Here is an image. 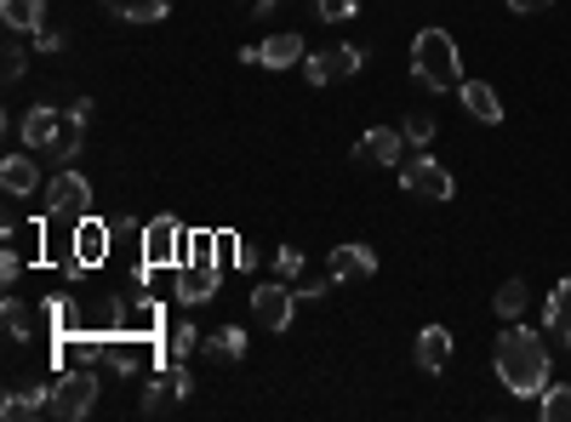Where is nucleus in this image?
<instances>
[{
	"label": "nucleus",
	"mask_w": 571,
	"mask_h": 422,
	"mask_svg": "<svg viewBox=\"0 0 571 422\" xmlns=\"http://www.w3.org/2000/svg\"><path fill=\"white\" fill-rule=\"evenodd\" d=\"M491 365H498V383L509 394H520V400H537L543 388H549V349H543V337L514 326L498 337V349H491Z\"/></svg>",
	"instance_id": "1"
},
{
	"label": "nucleus",
	"mask_w": 571,
	"mask_h": 422,
	"mask_svg": "<svg viewBox=\"0 0 571 422\" xmlns=\"http://www.w3.org/2000/svg\"><path fill=\"white\" fill-rule=\"evenodd\" d=\"M412 69H417V81H424L429 92L463 86V58H457V40L445 29H424L412 40Z\"/></svg>",
	"instance_id": "2"
},
{
	"label": "nucleus",
	"mask_w": 571,
	"mask_h": 422,
	"mask_svg": "<svg viewBox=\"0 0 571 422\" xmlns=\"http://www.w3.org/2000/svg\"><path fill=\"white\" fill-rule=\"evenodd\" d=\"M97 406V365H63L52 383V417L74 422Z\"/></svg>",
	"instance_id": "3"
},
{
	"label": "nucleus",
	"mask_w": 571,
	"mask_h": 422,
	"mask_svg": "<svg viewBox=\"0 0 571 422\" xmlns=\"http://www.w3.org/2000/svg\"><path fill=\"white\" fill-rule=\"evenodd\" d=\"M183 245H189V234H183L178 217L143 222V263H148V268H183V263H189Z\"/></svg>",
	"instance_id": "4"
},
{
	"label": "nucleus",
	"mask_w": 571,
	"mask_h": 422,
	"mask_svg": "<svg viewBox=\"0 0 571 422\" xmlns=\"http://www.w3.org/2000/svg\"><path fill=\"white\" fill-rule=\"evenodd\" d=\"M401 189L417 194V201H452V194H457V178H452L440 160H429V155H406V160H401Z\"/></svg>",
	"instance_id": "5"
},
{
	"label": "nucleus",
	"mask_w": 571,
	"mask_h": 422,
	"mask_svg": "<svg viewBox=\"0 0 571 422\" xmlns=\"http://www.w3.org/2000/svg\"><path fill=\"white\" fill-rule=\"evenodd\" d=\"M252 314L263 319V331H286L297 314V286L292 280H258L252 286Z\"/></svg>",
	"instance_id": "6"
},
{
	"label": "nucleus",
	"mask_w": 571,
	"mask_h": 422,
	"mask_svg": "<svg viewBox=\"0 0 571 422\" xmlns=\"http://www.w3.org/2000/svg\"><path fill=\"white\" fill-rule=\"evenodd\" d=\"M46 217H92V183L81 171H58L52 183H46Z\"/></svg>",
	"instance_id": "7"
},
{
	"label": "nucleus",
	"mask_w": 571,
	"mask_h": 422,
	"mask_svg": "<svg viewBox=\"0 0 571 422\" xmlns=\"http://www.w3.org/2000/svg\"><path fill=\"white\" fill-rule=\"evenodd\" d=\"M360 69H366L360 46H332V52H309L304 58L309 86H332V81H343V74H360Z\"/></svg>",
	"instance_id": "8"
},
{
	"label": "nucleus",
	"mask_w": 571,
	"mask_h": 422,
	"mask_svg": "<svg viewBox=\"0 0 571 422\" xmlns=\"http://www.w3.org/2000/svg\"><path fill=\"white\" fill-rule=\"evenodd\" d=\"M109 240H115V234H109L104 217H81V222H74V252H69V268H74V275L104 263V257H109Z\"/></svg>",
	"instance_id": "9"
},
{
	"label": "nucleus",
	"mask_w": 571,
	"mask_h": 422,
	"mask_svg": "<svg viewBox=\"0 0 571 422\" xmlns=\"http://www.w3.org/2000/svg\"><path fill=\"white\" fill-rule=\"evenodd\" d=\"M217 286H223V268L217 263H183L178 268V303H189V309L212 303Z\"/></svg>",
	"instance_id": "10"
},
{
	"label": "nucleus",
	"mask_w": 571,
	"mask_h": 422,
	"mask_svg": "<svg viewBox=\"0 0 571 422\" xmlns=\"http://www.w3.org/2000/svg\"><path fill=\"white\" fill-rule=\"evenodd\" d=\"M326 268H332L337 280H371V275H378V252H371V245H360V240H349V245H332Z\"/></svg>",
	"instance_id": "11"
},
{
	"label": "nucleus",
	"mask_w": 571,
	"mask_h": 422,
	"mask_svg": "<svg viewBox=\"0 0 571 422\" xmlns=\"http://www.w3.org/2000/svg\"><path fill=\"white\" fill-rule=\"evenodd\" d=\"M355 160L360 166H401V132H394V126H371L355 143Z\"/></svg>",
	"instance_id": "12"
},
{
	"label": "nucleus",
	"mask_w": 571,
	"mask_h": 422,
	"mask_svg": "<svg viewBox=\"0 0 571 422\" xmlns=\"http://www.w3.org/2000/svg\"><path fill=\"white\" fill-rule=\"evenodd\" d=\"M35 183H40L35 148H29V155H7V160H0V189H7L12 201H29V194H35Z\"/></svg>",
	"instance_id": "13"
},
{
	"label": "nucleus",
	"mask_w": 571,
	"mask_h": 422,
	"mask_svg": "<svg viewBox=\"0 0 571 422\" xmlns=\"http://www.w3.org/2000/svg\"><path fill=\"white\" fill-rule=\"evenodd\" d=\"M17 132H23V143L35 148V155H46V148L58 143V132H63V120H58V109H46V104H35L29 114L17 120Z\"/></svg>",
	"instance_id": "14"
},
{
	"label": "nucleus",
	"mask_w": 571,
	"mask_h": 422,
	"mask_svg": "<svg viewBox=\"0 0 571 422\" xmlns=\"http://www.w3.org/2000/svg\"><path fill=\"white\" fill-rule=\"evenodd\" d=\"M417 365H424V371H445V365H452V331H445V326H424V331H417Z\"/></svg>",
	"instance_id": "15"
},
{
	"label": "nucleus",
	"mask_w": 571,
	"mask_h": 422,
	"mask_svg": "<svg viewBox=\"0 0 571 422\" xmlns=\"http://www.w3.org/2000/svg\"><path fill=\"white\" fill-rule=\"evenodd\" d=\"M457 97H463V109L475 120H486V126H498V120H503V104H498V92H491L486 81H463Z\"/></svg>",
	"instance_id": "16"
},
{
	"label": "nucleus",
	"mask_w": 571,
	"mask_h": 422,
	"mask_svg": "<svg viewBox=\"0 0 571 422\" xmlns=\"http://www.w3.org/2000/svg\"><path fill=\"white\" fill-rule=\"evenodd\" d=\"M0 17H7L12 35H35L46 29V0H0Z\"/></svg>",
	"instance_id": "17"
},
{
	"label": "nucleus",
	"mask_w": 571,
	"mask_h": 422,
	"mask_svg": "<svg viewBox=\"0 0 571 422\" xmlns=\"http://www.w3.org/2000/svg\"><path fill=\"white\" fill-rule=\"evenodd\" d=\"M58 365H104V337H58Z\"/></svg>",
	"instance_id": "18"
},
{
	"label": "nucleus",
	"mask_w": 571,
	"mask_h": 422,
	"mask_svg": "<svg viewBox=\"0 0 571 422\" xmlns=\"http://www.w3.org/2000/svg\"><path fill=\"white\" fill-rule=\"evenodd\" d=\"M292 63H304V35H292V29L269 35L263 40V69H292Z\"/></svg>",
	"instance_id": "19"
},
{
	"label": "nucleus",
	"mask_w": 571,
	"mask_h": 422,
	"mask_svg": "<svg viewBox=\"0 0 571 422\" xmlns=\"http://www.w3.org/2000/svg\"><path fill=\"white\" fill-rule=\"evenodd\" d=\"M109 7V17H120V23H160L166 12H171V0H104Z\"/></svg>",
	"instance_id": "20"
},
{
	"label": "nucleus",
	"mask_w": 571,
	"mask_h": 422,
	"mask_svg": "<svg viewBox=\"0 0 571 422\" xmlns=\"http://www.w3.org/2000/svg\"><path fill=\"white\" fill-rule=\"evenodd\" d=\"M543 319H549V331L571 349V280H560V286L549 291V309H543Z\"/></svg>",
	"instance_id": "21"
},
{
	"label": "nucleus",
	"mask_w": 571,
	"mask_h": 422,
	"mask_svg": "<svg viewBox=\"0 0 571 422\" xmlns=\"http://www.w3.org/2000/svg\"><path fill=\"white\" fill-rule=\"evenodd\" d=\"M40 411H52V388H35V394H7V406H0V417H7V422L40 417Z\"/></svg>",
	"instance_id": "22"
},
{
	"label": "nucleus",
	"mask_w": 571,
	"mask_h": 422,
	"mask_svg": "<svg viewBox=\"0 0 571 422\" xmlns=\"http://www.w3.org/2000/svg\"><path fill=\"white\" fill-rule=\"evenodd\" d=\"M206 354H212V360H229V365H235V360H246V331H240V326L212 331V337H206Z\"/></svg>",
	"instance_id": "23"
},
{
	"label": "nucleus",
	"mask_w": 571,
	"mask_h": 422,
	"mask_svg": "<svg viewBox=\"0 0 571 422\" xmlns=\"http://www.w3.org/2000/svg\"><path fill=\"white\" fill-rule=\"evenodd\" d=\"M537 417L543 422H571V388L566 383H549L537 394Z\"/></svg>",
	"instance_id": "24"
},
{
	"label": "nucleus",
	"mask_w": 571,
	"mask_h": 422,
	"mask_svg": "<svg viewBox=\"0 0 571 422\" xmlns=\"http://www.w3.org/2000/svg\"><path fill=\"white\" fill-rule=\"evenodd\" d=\"M166 406H183V400H178V388H171V377L160 371V377H148V388H143V417H160Z\"/></svg>",
	"instance_id": "25"
},
{
	"label": "nucleus",
	"mask_w": 571,
	"mask_h": 422,
	"mask_svg": "<svg viewBox=\"0 0 571 422\" xmlns=\"http://www.w3.org/2000/svg\"><path fill=\"white\" fill-rule=\"evenodd\" d=\"M491 309H498V319H520L526 314V280H503L498 297H491Z\"/></svg>",
	"instance_id": "26"
},
{
	"label": "nucleus",
	"mask_w": 571,
	"mask_h": 422,
	"mask_svg": "<svg viewBox=\"0 0 571 422\" xmlns=\"http://www.w3.org/2000/svg\"><path fill=\"white\" fill-rule=\"evenodd\" d=\"M194 342H201V331H194L189 319H183V326L160 331V354H166V360H189V349H194Z\"/></svg>",
	"instance_id": "27"
},
{
	"label": "nucleus",
	"mask_w": 571,
	"mask_h": 422,
	"mask_svg": "<svg viewBox=\"0 0 571 422\" xmlns=\"http://www.w3.org/2000/svg\"><path fill=\"white\" fill-rule=\"evenodd\" d=\"M81 126H86V120H74V114H69V120H63V132H58V143L46 148V155H52L58 166H69L74 155H81Z\"/></svg>",
	"instance_id": "28"
},
{
	"label": "nucleus",
	"mask_w": 571,
	"mask_h": 422,
	"mask_svg": "<svg viewBox=\"0 0 571 422\" xmlns=\"http://www.w3.org/2000/svg\"><path fill=\"white\" fill-rule=\"evenodd\" d=\"M275 280H304V252H297V245H281L275 252Z\"/></svg>",
	"instance_id": "29"
},
{
	"label": "nucleus",
	"mask_w": 571,
	"mask_h": 422,
	"mask_svg": "<svg viewBox=\"0 0 571 422\" xmlns=\"http://www.w3.org/2000/svg\"><path fill=\"white\" fill-rule=\"evenodd\" d=\"M0 319H7V337H12V342H23V337H29V309H23L17 297H7V309H0Z\"/></svg>",
	"instance_id": "30"
},
{
	"label": "nucleus",
	"mask_w": 571,
	"mask_h": 422,
	"mask_svg": "<svg viewBox=\"0 0 571 422\" xmlns=\"http://www.w3.org/2000/svg\"><path fill=\"white\" fill-rule=\"evenodd\" d=\"M406 143H412V148H429V143H435V114H424V109L406 114Z\"/></svg>",
	"instance_id": "31"
},
{
	"label": "nucleus",
	"mask_w": 571,
	"mask_h": 422,
	"mask_svg": "<svg viewBox=\"0 0 571 422\" xmlns=\"http://www.w3.org/2000/svg\"><path fill=\"white\" fill-rule=\"evenodd\" d=\"M314 12L326 23H343V17H360V0H314Z\"/></svg>",
	"instance_id": "32"
},
{
	"label": "nucleus",
	"mask_w": 571,
	"mask_h": 422,
	"mask_svg": "<svg viewBox=\"0 0 571 422\" xmlns=\"http://www.w3.org/2000/svg\"><path fill=\"white\" fill-rule=\"evenodd\" d=\"M332 280H337L332 268H326V275H304V280H297V297H326V291H332Z\"/></svg>",
	"instance_id": "33"
},
{
	"label": "nucleus",
	"mask_w": 571,
	"mask_h": 422,
	"mask_svg": "<svg viewBox=\"0 0 571 422\" xmlns=\"http://www.w3.org/2000/svg\"><path fill=\"white\" fill-rule=\"evenodd\" d=\"M23 69H29V58H23V46L12 40V46H7V63H0V74H7V81H23Z\"/></svg>",
	"instance_id": "34"
},
{
	"label": "nucleus",
	"mask_w": 571,
	"mask_h": 422,
	"mask_svg": "<svg viewBox=\"0 0 571 422\" xmlns=\"http://www.w3.org/2000/svg\"><path fill=\"white\" fill-rule=\"evenodd\" d=\"M17 275H23V252H12V245H7V252H0V280L12 286Z\"/></svg>",
	"instance_id": "35"
},
{
	"label": "nucleus",
	"mask_w": 571,
	"mask_h": 422,
	"mask_svg": "<svg viewBox=\"0 0 571 422\" xmlns=\"http://www.w3.org/2000/svg\"><path fill=\"white\" fill-rule=\"evenodd\" d=\"M35 52H63V35L46 23V29H35Z\"/></svg>",
	"instance_id": "36"
},
{
	"label": "nucleus",
	"mask_w": 571,
	"mask_h": 422,
	"mask_svg": "<svg viewBox=\"0 0 571 422\" xmlns=\"http://www.w3.org/2000/svg\"><path fill=\"white\" fill-rule=\"evenodd\" d=\"M543 7H549V0H509V12H526V17H537Z\"/></svg>",
	"instance_id": "37"
},
{
	"label": "nucleus",
	"mask_w": 571,
	"mask_h": 422,
	"mask_svg": "<svg viewBox=\"0 0 571 422\" xmlns=\"http://www.w3.org/2000/svg\"><path fill=\"white\" fill-rule=\"evenodd\" d=\"M281 7V0H258V17H269V12H275Z\"/></svg>",
	"instance_id": "38"
}]
</instances>
